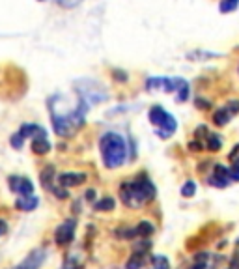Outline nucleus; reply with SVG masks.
<instances>
[{
	"label": "nucleus",
	"instance_id": "nucleus-1",
	"mask_svg": "<svg viewBox=\"0 0 239 269\" xmlns=\"http://www.w3.org/2000/svg\"><path fill=\"white\" fill-rule=\"evenodd\" d=\"M99 153H101L105 168L114 170L125 165V161L129 159V146L122 134L109 131L101 134L99 139Z\"/></svg>",
	"mask_w": 239,
	"mask_h": 269
},
{
	"label": "nucleus",
	"instance_id": "nucleus-2",
	"mask_svg": "<svg viewBox=\"0 0 239 269\" xmlns=\"http://www.w3.org/2000/svg\"><path fill=\"white\" fill-rule=\"evenodd\" d=\"M123 185L129 189V193L135 196V200L138 206H144L148 202H154L155 200V195H157V189H155L154 182L150 180L146 172H140V174H136L135 177H131V180H125Z\"/></svg>",
	"mask_w": 239,
	"mask_h": 269
},
{
	"label": "nucleus",
	"instance_id": "nucleus-3",
	"mask_svg": "<svg viewBox=\"0 0 239 269\" xmlns=\"http://www.w3.org/2000/svg\"><path fill=\"white\" fill-rule=\"evenodd\" d=\"M75 86H77L79 99H82L86 105H98V103H101V101H107V99H109V94L105 92V88L99 84L98 80L82 79V80H77Z\"/></svg>",
	"mask_w": 239,
	"mask_h": 269
},
{
	"label": "nucleus",
	"instance_id": "nucleus-4",
	"mask_svg": "<svg viewBox=\"0 0 239 269\" xmlns=\"http://www.w3.org/2000/svg\"><path fill=\"white\" fill-rule=\"evenodd\" d=\"M75 230H77V220L75 219L64 220L60 227L55 230V243L58 245V247L69 245L75 238Z\"/></svg>",
	"mask_w": 239,
	"mask_h": 269
},
{
	"label": "nucleus",
	"instance_id": "nucleus-5",
	"mask_svg": "<svg viewBox=\"0 0 239 269\" xmlns=\"http://www.w3.org/2000/svg\"><path fill=\"white\" fill-rule=\"evenodd\" d=\"M8 185H10V191L15 193V195H19V196L34 195V184H32L28 177L10 176L8 177Z\"/></svg>",
	"mask_w": 239,
	"mask_h": 269
},
{
	"label": "nucleus",
	"instance_id": "nucleus-6",
	"mask_svg": "<svg viewBox=\"0 0 239 269\" xmlns=\"http://www.w3.org/2000/svg\"><path fill=\"white\" fill-rule=\"evenodd\" d=\"M45 258H47V251L45 249H34L23 262L19 263L17 267L13 269H39L43 265V262H45Z\"/></svg>",
	"mask_w": 239,
	"mask_h": 269
},
{
	"label": "nucleus",
	"instance_id": "nucleus-7",
	"mask_svg": "<svg viewBox=\"0 0 239 269\" xmlns=\"http://www.w3.org/2000/svg\"><path fill=\"white\" fill-rule=\"evenodd\" d=\"M86 174L84 172H62L60 176H56V182H58V185L60 187H66V189H69V187H79V185H82L86 182Z\"/></svg>",
	"mask_w": 239,
	"mask_h": 269
},
{
	"label": "nucleus",
	"instance_id": "nucleus-8",
	"mask_svg": "<svg viewBox=\"0 0 239 269\" xmlns=\"http://www.w3.org/2000/svg\"><path fill=\"white\" fill-rule=\"evenodd\" d=\"M19 134H21L23 139H28V137H30L32 141H34V139H47V131H45L41 125H37V123H23L21 129H19Z\"/></svg>",
	"mask_w": 239,
	"mask_h": 269
},
{
	"label": "nucleus",
	"instance_id": "nucleus-9",
	"mask_svg": "<svg viewBox=\"0 0 239 269\" xmlns=\"http://www.w3.org/2000/svg\"><path fill=\"white\" fill-rule=\"evenodd\" d=\"M39 180H41V187L47 191H53L55 187V180H56V168L55 165H47L39 174Z\"/></svg>",
	"mask_w": 239,
	"mask_h": 269
},
{
	"label": "nucleus",
	"instance_id": "nucleus-10",
	"mask_svg": "<svg viewBox=\"0 0 239 269\" xmlns=\"http://www.w3.org/2000/svg\"><path fill=\"white\" fill-rule=\"evenodd\" d=\"M39 206V198L36 195H28V196H19L15 200V208L21 211H34Z\"/></svg>",
	"mask_w": 239,
	"mask_h": 269
},
{
	"label": "nucleus",
	"instance_id": "nucleus-11",
	"mask_svg": "<svg viewBox=\"0 0 239 269\" xmlns=\"http://www.w3.org/2000/svg\"><path fill=\"white\" fill-rule=\"evenodd\" d=\"M174 86H176V92H178L176 101H178V103H185L190 96V84L185 79H181V77H176V79H174Z\"/></svg>",
	"mask_w": 239,
	"mask_h": 269
},
{
	"label": "nucleus",
	"instance_id": "nucleus-12",
	"mask_svg": "<svg viewBox=\"0 0 239 269\" xmlns=\"http://www.w3.org/2000/svg\"><path fill=\"white\" fill-rule=\"evenodd\" d=\"M165 116H166V110L163 109L161 105H154L152 109L148 110V120H150V123L155 125V127H161V123H163Z\"/></svg>",
	"mask_w": 239,
	"mask_h": 269
},
{
	"label": "nucleus",
	"instance_id": "nucleus-13",
	"mask_svg": "<svg viewBox=\"0 0 239 269\" xmlns=\"http://www.w3.org/2000/svg\"><path fill=\"white\" fill-rule=\"evenodd\" d=\"M135 234H136V238H144V239L152 238L155 234V225L152 220H140L135 227Z\"/></svg>",
	"mask_w": 239,
	"mask_h": 269
},
{
	"label": "nucleus",
	"instance_id": "nucleus-14",
	"mask_svg": "<svg viewBox=\"0 0 239 269\" xmlns=\"http://www.w3.org/2000/svg\"><path fill=\"white\" fill-rule=\"evenodd\" d=\"M221 148H222V137L219 133H211L209 131L208 137H206V150L211 153H217L221 152Z\"/></svg>",
	"mask_w": 239,
	"mask_h": 269
},
{
	"label": "nucleus",
	"instance_id": "nucleus-15",
	"mask_svg": "<svg viewBox=\"0 0 239 269\" xmlns=\"http://www.w3.org/2000/svg\"><path fill=\"white\" fill-rule=\"evenodd\" d=\"M144 263H146V254L133 251L131 258H129L127 263H125V269H142L144 267Z\"/></svg>",
	"mask_w": 239,
	"mask_h": 269
},
{
	"label": "nucleus",
	"instance_id": "nucleus-16",
	"mask_svg": "<svg viewBox=\"0 0 239 269\" xmlns=\"http://www.w3.org/2000/svg\"><path fill=\"white\" fill-rule=\"evenodd\" d=\"M93 209L95 211H112V209H116V200L112 196H103L101 200L93 204Z\"/></svg>",
	"mask_w": 239,
	"mask_h": 269
},
{
	"label": "nucleus",
	"instance_id": "nucleus-17",
	"mask_svg": "<svg viewBox=\"0 0 239 269\" xmlns=\"http://www.w3.org/2000/svg\"><path fill=\"white\" fill-rule=\"evenodd\" d=\"M230 118H232V114H230V112H228L224 107L213 112V123L217 125V127H224V125L230 122Z\"/></svg>",
	"mask_w": 239,
	"mask_h": 269
},
{
	"label": "nucleus",
	"instance_id": "nucleus-18",
	"mask_svg": "<svg viewBox=\"0 0 239 269\" xmlns=\"http://www.w3.org/2000/svg\"><path fill=\"white\" fill-rule=\"evenodd\" d=\"M32 152L37 155H45L51 152V142L47 139H34L32 141Z\"/></svg>",
	"mask_w": 239,
	"mask_h": 269
},
{
	"label": "nucleus",
	"instance_id": "nucleus-19",
	"mask_svg": "<svg viewBox=\"0 0 239 269\" xmlns=\"http://www.w3.org/2000/svg\"><path fill=\"white\" fill-rule=\"evenodd\" d=\"M150 262H152V267L154 269H170L168 258L161 256V254H152V256H150Z\"/></svg>",
	"mask_w": 239,
	"mask_h": 269
},
{
	"label": "nucleus",
	"instance_id": "nucleus-20",
	"mask_svg": "<svg viewBox=\"0 0 239 269\" xmlns=\"http://www.w3.org/2000/svg\"><path fill=\"white\" fill-rule=\"evenodd\" d=\"M114 236L120 239H135L136 234H135V227H120L114 230Z\"/></svg>",
	"mask_w": 239,
	"mask_h": 269
},
{
	"label": "nucleus",
	"instance_id": "nucleus-21",
	"mask_svg": "<svg viewBox=\"0 0 239 269\" xmlns=\"http://www.w3.org/2000/svg\"><path fill=\"white\" fill-rule=\"evenodd\" d=\"M219 53H206V51H195V53H189L187 58L189 60H209V58H219Z\"/></svg>",
	"mask_w": 239,
	"mask_h": 269
},
{
	"label": "nucleus",
	"instance_id": "nucleus-22",
	"mask_svg": "<svg viewBox=\"0 0 239 269\" xmlns=\"http://www.w3.org/2000/svg\"><path fill=\"white\" fill-rule=\"evenodd\" d=\"M197 182H193V180H187L183 185H181V196L183 198H193V196L197 195Z\"/></svg>",
	"mask_w": 239,
	"mask_h": 269
},
{
	"label": "nucleus",
	"instance_id": "nucleus-23",
	"mask_svg": "<svg viewBox=\"0 0 239 269\" xmlns=\"http://www.w3.org/2000/svg\"><path fill=\"white\" fill-rule=\"evenodd\" d=\"M206 182H208V185H211V187H217V189H226L228 185H230V182H224V180L213 176V174H209Z\"/></svg>",
	"mask_w": 239,
	"mask_h": 269
},
{
	"label": "nucleus",
	"instance_id": "nucleus-24",
	"mask_svg": "<svg viewBox=\"0 0 239 269\" xmlns=\"http://www.w3.org/2000/svg\"><path fill=\"white\" fill-rule=\"evenodd\" d=\"M163 79L165 77H150V79H146V90L150 92V90H163Z\"/></svg>",
	"mask_w": 239,
	"mask_h": 269
},
{
	"label": "nucleus",
	"instance_id": "nucleus-25",
	"mask_svg": "<svg viewBox=\"0 0 239 269\" xmlns=\"http://www.w3.org/2000/svg\"><path fill=\"white\" fill-rule=\"evenodd\" d=\"M237 6L239 4H235V2H232V0H221V4H219V12L230 13V12H233Z\"/></svg>",
	"mask_w": 239,
	"mask_h": 269
},
{
	"label": "nucleus",
	"instance_id": "nucleus-26",
	"mask_svg": "<svg viewBox=\"0 0 239 269\" xmlns=\"http://www.w3.org/2000/svg\"><path fill=\"white\" fill-rule=\"evenodd\" d=\"M10 144H12L15 150H23V146H25V139H23V137H21L19 133H15V134H12Z\"/></svg>",
	"mask_w": 239,
	"mask_h": 269
},
{
	"label": "nucleus",
	"instance_id": "nucleus-27",
	"mask_svg": "<svg viewBox=\"0 0 239 269\" xmlns=\"http://www.w3.org/2000/svg\"><path fill=\"white\" fill-rule=\"evenodd\" d=\"M224 109H226L232 116L239 114V99H232V101H228V103L224 105Z\"/></svg>",
	"mask_w": 239,
	"mask_h": 269
},
{
	"label": "nucleus",
	"instance_id": "nucleus-28",
	"mask_svg": "<svg viewBox=\"0 0 239 269\" xmlns=\"http://www.w3.org/2000/svg\"><path fill=\"white\" fill-rule=\"evenodd\" d=\"M112 77H114V80H118V82H127L129 80V75L123 71V69H112Z\"/></svg>",
	"mask_w": 239,
	"mask_h": 269
},
{
	"label": "nucleus",
	"instance_id": "nucleus-29",
	"mask_svg": "<svg viewBox=\"0 0 239 269\" xmlns=\"http://www.w3.org/2000/svg\"><path fill=\"white\" fill-rule=\"evenodd\" d=\"M51 193H55V196L58 198V200H66L69 196V193H68V189L66 187H53V191Z\"/></svg>",
	"mask_w": 239,
	"mask_h": 269
},
{
	"label": "nucleus",
	"instance_id": "nucleus-30",
	"mask_svg": "<svg viewBox=\"0 0 239 269\" xmlns=\"http://www.w3.org/2000/svg\"><path fill=\"white\" fill-rule=\"evenodd\" d=\"M187 148H189V152L198 153V152H202V150H204V144L197 139V141H190L189 144H187Z\"/></svg>",
	"mask_w": 239,
	"mask_h": 269
},
{
	"label": "nucleus",
	"instance_id": "nucleus-31",
	"mask_svg": "<svg viewBox=\"0 0 239 269\" xmlns=\"http://www.w3.org/2000/svg\"><path fill=\"white\" fill-rule=\"evenodd\" d=\"M195 105L202 110L211 109V101H209V99H204V98H195Z\"/></svg>",
	"mask_w": 239,
	"mask_h": 269
},
{
	"label": "nucleus",
	"instance_id": "nucleus-32",
	"mask_svg": "<svg viewBox=\"0 0 239 269\" xmlns=\"http://www.w3.org/2000/svg\"><path fill=\"white\" fill-rule=\"evenodd\" d=\"M230 182H239V161L230 166Z\"/></svg>",
	"mask_w": 239,
	"mask_h": 269
},
{
	"label": "nucleus",
	"instance_id": "nucleus-33",
	"mask_svg": "<svg viewBox=\"0 0 239 269\" xmlns=\"http://www.w3.org/2000/svg\"><path fill=\"white\" fill-rule=\"evenodd\" d=\"M80 0H56V4L62 8H73V6H77Z\"/></svg>",
	"mask_w": 239,
	"mask_h": 269
},
{
	"label": "nucleus",
	"instance_id": "nucleus-34",
	"mask_svg": "<svg viewBox=\"0 0 239 269\" xmlns=\"http://www.w3.org/2000/svg\"><path fill=\"white\" fill-rule=\"evenodd\" d=\"M208 127H206V125H200V127H197V131H195V137H197L198 141H200V139H202V137H208Z\"/></svg>",
	"mask_w": 239,
	"mask_h": 269
},
{
	"label": "nucleus",
	"instance_id": "nucleus-35",
	"mask_svg": "<svg viewBox=\"0 0 239 269\" xmlns=\"http://www.w3.org/2000/svg\"><path fill=\"white\" fill-rule=\"evenodd\" d=\"M84 200L90 202V204H95V191L93 189H88L84 193Z\"/></svg>",
	"mask_w": 239,
	"mask_h": 269
},
{
	"label": "nucleus",
	"instance_id": "nucleus-36",
	"mask_svg": "<svg viewBox=\"0 0 239 269\" xmlns=\"http://www.w3.org/2000/svg\"><path fill=\"white\" fill-rule=\"evenodd\" d=\"M6 222H4V220H2V219H0V236H2V234H4V232H6Z\"/></svg>",
	"mask_w": 239,
	"mask_h": 269
},
{
	"label": "nucleus",
	"instance_id": "nucleus-37",
	"mask_svg": "<svg viewBox=\"0 0 239 269\" xmlns=\"http://www.w3.org/2000/svg\"><path fill=\"white\" fill-rule=\"evenodd\" d=\"M232 2H235V4H239V0H232Z\"/></svg>",
	"mask_w": 239,
	"mask_h": 269
},
{
	"label": "nucleus",
	"instance_id": "nucleus-38",
	"mask_svg": "<svg viewBox=\"0 0 239 269\" xmlns=\"http://www.w3.org/2000/svg\"><path fill=\"white\" fill-rule=\"evenodd\" d=\"M228 269H235V267H228Z\"/></svg>",
	"mask_w": 239,
	"mask_h": 269
},
{
	"label": "nucleus",
	"instance_id": "nucleus-39",
	"mask_svg": "<svg viewBox=\"0 0 239 269\" xmlns=\"http://www.w3.org/2000/svg\"><path fill=\"white\" fill-rule=\"evenodd\" d=\"M39 2H43V0H39Z\"/></svg>",
	"mask_w": 239,
	"mask_h": 269
},
{
	"label": "nucleus",
	"instance_id": "nucleus-40",
	"mask_svg": "<svg viewBox=\"0 0 239 269\" xmlns=\"http://www.w3.org/2000/svg\"><path fill=\"white\" fill-rule=\"evenodd\" d=\"M152 269H154V267H152Z\"/></svg>",
	"mask_w": 239,
	"mask_h": 269
}]
</instances>
